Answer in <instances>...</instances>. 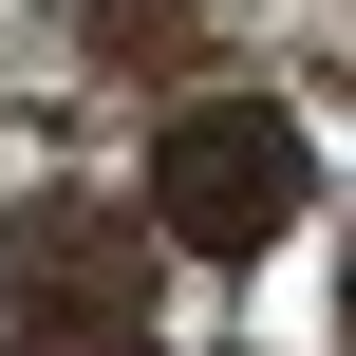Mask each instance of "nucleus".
I'll return each mask as SVG.
<instances>
[{"label":"nucleus","mask_w":356,"mask_h":356,"mask_svg":"<svg viewBox=\"0 0 356 356\" xmlns=\"http://www.w3.org/2000/svg\"><path fill=\"white\" fill-rule=\"evenodd\" d=\"M0 338L19 356H131L150 338V244L94 188H19L0 207Z\"/></svg>","instance_id":"obj_1"},{"label":"nucleus","mask_w":356,"mask_h":356,"mask_svg":"<svg viewBox=\"0 0 356 356\" xmlns=\"http://www.w3.org/2000/svg\"><path fill=\"white\" fill-rule=\"evenodd\" d=\"M300 188H319V150H300L282 94H188L169 150H150V225L207 244V263H263V244L300 225Z\"/></svg>","instance_id":"obj_2"},{"label":"nucleus","mask_w":356,"mask_h":356,"mask_svg":"<svg viewBox=\"0 0 356 356\" xmlns=\"http://www.w3.org/2000/svg\"><path fill=\"white\" fill-rule=\"evenodd\" d=\"M75 38H94V56H188L207 0H75Z\"/></svg>","instance_id":"obj_3"}]
</instances>
